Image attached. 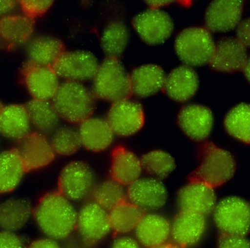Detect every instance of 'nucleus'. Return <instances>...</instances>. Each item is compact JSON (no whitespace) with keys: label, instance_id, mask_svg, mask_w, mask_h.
<instances>
[{"label":"nucleus","instance_id":"4468645a","mask_svg":"<svg viewBox=\"0 0 250 248\" xmlns=\"http://www.w3.org/2000/svg\"><path fill=\"white\" fill-rule=\"evenodd\" d=\"M248 59L246 47L236 38L226 37L215 44L209 64L215 71L234 73L244 70Z\"/></svg>","mask_w":250,"mask_h":248},{"label":"nucleus","instance_id":"1a4fd4ad","mask_svg":"<svg viewBox=\"0 0 250 248\" xmlns=\"http://www.w3.org/2000/svg\"><path fill=\"white\" fill-rule=\"evenodd\" d=\"M76 229L85 245L95 246L111 231L108 211L94 201L84 204L78 212Z\"/></svg>","mask_w":250,"mask_h":248},{"label":"nucleus","instance_id":"4c0bfd02","mask_svg":"<svg viewBox=\"0 0 250 248\" xmlns=\"http://www.w3.org/2000/svg\"><path fill=\"white\" fill-rule=\"evenodd\" d=\"M217 248H250V242L244 236L222 234Z\"/></svg>","mask_w":250,"mask_h":248},{"label":"nucleus","instance_id":"2eb2a0df","mask_svg":"<svg viewBox=\"0 0 250 248\" xmlns=\"http://www.w3.org/2000/svg\"><path fill=\"white\" fill-rule=\"evenodd\" d=\"M244 1L241 0H216L206 10L205 25L209 32H225L239 25L243 13Z\"/></svg>","mask_w":250,"mask_h":248},{"label":"nucleus","instance_id":"c9c22d12","mask_svg":"<svg viewBox=\"0 0 250 248\" xmlns=\"http://www.w3.org/2000/svg\"><path fill=\"white\" fill-rule=\"evenodd\" d=\"M50 142L55 154L63 156L76 153L82 146L79 132L67 126L53 132Z\"/></svg>","mask_w":250,"mask_h":248},{"label":"nucleus","instance_id":"f704fd0d","mask_svg":"<svg viewBox=\"0 0 250 248\" xmlns=\"http://www.w3.org/2000/svg\"><path fill=\"white\" fill-rule=\"evenodd\" d=\"M92 196L94 202L108 211L126 200V193L123 185L113 179L95 186Z\"/></svg>","mask_w":250,"mask_h":248},{"label":"nucleus","instance_id":"4be33fe9","mask_svg":"<svg viewBox=\"0 0 250 248\" xmlns=\"http://www.w3.org/2000/svg\"><path fill=\"white\" fill-rule=\"evenodd\" d=\"M135 237L146 248L167 243L171 234V223L160 215L145 213L135 229Z\"/></svg>","mask_w":250,"mask_h":248},{"label":"nucleus","instance_id":"473e14b6","mask_svg":"<svg viewBox=\"0 0 250 248\" xmlns=\"http://www.w3.org/2000/svg\"><path fill=\"white\" fill-rule=\"evenodd\" d=\"M224 126L233 137L250 144V104H239L229 111L225 117Z\"/></svg>","mask_w":250,"mask_h":248},{"label":"nucleus","instance_id":"7c9ffc66","mask_svg":"<svg viewBox=\"0 0 250 248\" xmlns=\"http://www.w3.org/2000/svg\"><path fill=\"white\" fill-rule=\"evenodd\" d=\"M145 211L129 201L125 200L108 211L111 230L117 234L135 231Z\"/></svg>","mask_w":250,"mask_h":248},{"label":"nucleus","instance_id":"a18cd8bd","mask_svg":"<svg viewBox=\"0 0 250 248\" xmlns=\"http://www.w3.org/2000/svg\"><path fill=\"white\" fill-rule=\"evenodd\" d=\"M147 248H182L180 246H178L176 243H163V244L159 245V246H154V247Z\"/></svg>","mask_w":250,"mask_h":248},{"label":"nucleus","instance_id":"412c9836","mask_svg":"<svg viewBox=\"0 0 250 248\" xmlns=\"http://www.w3.org/2000/svg\"><path fill=\"white\" fill-rule=\"evenodd\" d=\"M33 211L32 202L26 198L13 196L0 202V231L16 233L29 223Z\"/></svg>","mask_w":250,"mask_h":248},{"label":"nucleus","instance_id":"5701e85b","mask_svg":"<svg viewBox=\"0 0 250 248\" xmlns=\"http://www.w3.org/2000/svg\"><path fill=\"white\" fill-rule=\"evenodd\" d=\"M166 75L160 66L145 64L132 70L129 75L132 95L146 98L163 89Z\"/></svg>","mask_w":250,"mask_h":248},{"label":"nucleus","instance_id":"c03bdc74","mask_svg":"<svg viewBox=\"0 0 250 248\" xmlns=\"http://www.w3.org/2000/svg\"><path fill=\"white\" fill-rule=\"evenodd\" d=\"M147 4L151 7V9H159V7L162 6L166 5L171 2L170 1H147Z\"/></svg>","mask_w":250,"mask_h":248},{"label":"nucleus","instance_id":"de8ad7c7","mask_svg":"<svg viewBox=\"0 0 250 248\" xmlns=\"http://www.w3.org/2000/svg\"><path fill=\"white\" fill-rule=\"evenodd\" d=\"M3 108L2 104H1V102H0V111H1V108Z\"/></svg>","mask_w":250,"mask_h":248},{"label":"nucleus","instance_id":"bb28decb","mask_svg":"<svg viewBox=\"0 0 250 248\" xmlns=\"http://www.w3.org/2000/svg\"><path fill=\"white\" fill-rule=\"evenodd\" d=\"M141 160L133 153L119 145L114 148L111 158V175L123 186H129L141 177Z\"/></svg>","mask_w":250,"mask_h":248},{"label":"nucleus","instance_id":"cd10ccee","mask_svg":"<svg viewBox=\"0 0 250 248\" xmlns=\"http://www.w3.org/2000/svg\"><path fill=\"white\" fill-rule=\"evenodd\" d=\"M26 172L16 148L0 151V194L18 189Z\"/></svg>","mask_w":250,"mask_h":248},{"label":"nucleus","instance_id":"6ab92c4d","mask_svg":"<svg viewBox=\"0 0 250 248\" xmlns=\"http://www.w3.org/2000/svg\"><path fill=\"white\" fill-rule=\"evenodd\" d=\"M207 228L204 215L188 211H180L171 224L173 242L182 248L192 247L202 238Z\"/></svg>","mask_w":250,"mask_h":248},{"label":"nucleus","instance_id":"f03ea898","mask_svg":"<svg viewBox=\"0 0 250 248\" xmlns=\"http://www.w3.org/2000/svg\"><path fill=\"white\" fill-rule=\"evenodd\" d=\"M51 102L60 118L71 124H82L95 111V96L82 83L66 80L60 83Z\"/></svg>","mask_w":250,"mask_h":248},{"label":"nucleus","instance_id":"f3484780","mask_svg":"<svg viewBox=\"0 0 250 248\" xmlns=\"http://www.w3.org/2000/svg\"><path fill=\"white\" fill-rule=\"evenodd\" d=\"M126 198L144 211L156 210L166 205V186L156 178H139L128 186Z\"/></svg>","mask_w":250,"mask_h":248},{"label":"nucleus","instance_id":"49530a36","mask_svg":"<svg viewBox=\"0 0 250 248\" xmlns=\"http://www.w3.org/2000/svg\"><path fill=\"white\" fill-rule=\"evenodd\" d=\"M244 72H245L247 79L250 83V57L248 58L246 65H245V69H244Z\"/></svg>","mask_w":250,"mask_h":248},{"label":"nucleus","instance_id":"58836bf2","mask_svg":"<svg viewBox=\"0 0 250 248\" xmlns=\"http://www.w3.org/2000/svg\"><path fill=\"white\" fill-rule=\"evenodd\" d=\"M0 248H26V246L17 233L0 231Z\"/></svg>","mask_w":250,"mask_h":248},{"label":"nucleus","instance_id":"a878e982","mask_svg":"<svg viewBox=\"0 0 250 248\" xmlns=\"http://www.w3.org/2000/svg\"><path fill=\"white\" fill-rule=\"evenodd\" d=\"M29 61L41 66L52 67L57 58L64 52L62 42L50 35H37L26 42Z\"/></svg>","mask_w":250,"mask_h":248},{"label":"nucleus","instance_id":"e433bc0d","mask_svg":"<svg viewBox=\"0 0 250 248\" xmlns=\"http://www.w3.org/2000/svg\"><path fill=\"white\" fill-rule=\"evenodd\" d=\"M23 14L33 19L49 10L54 1L51 0H23L19 1Z\"/></svg>","mask_w":250,"mask_h":248},{"label":"nucleus","instance_id":"c756f323","mask_svg":"<svg viewBox=\"0 0 250 248\" xmlns=\"http://www.w3.org/2000/svg\"><path fill=\"white\" fill-rule=\"evenodd\" d=\"M33 19L24 14H10L0 19V38L12 45L27 42L33 32Z\"/></svg>","mask_w":250,"mask_h":248},{"label":"nucleus","instance_id":"aec40b11","mask_svg":"<svg viewBox=\"0 0 250 248\" xmlns=\"http://www.w3.org/2000/svg\"><path fill=\"white\" fill-rule=\"evenodd\" d=\"M199 86L195 70L188 65L179 66L166 76L163 91L170 99L185 102L193 97Z\"/></svg>","mask_w":250,"mask_h":248},{"label":"nucleus","instance_id":"72a5a7b5","mask_svg":"<svg viewBox=\"0 0 250 248\" xmlns=\"http://www.w3.org/2000/svg\"><path fill=\"white\" fill-rule=\"evenodd\" d=\"M140 160L143 170L157 178H166L176 168L174 158L160 150L150 151L142 155Z\"/></svg>","mask_w":250,"mask_h":248},{"label":"nucleus","instance_id":"9b49d317","mask_svg":"<svg viewBox=\"0 0 250 248\" xmlns=\"http://www.w3.org/2000/svg\"><path fill=\"white\" fill-rule=\"evenodd\" d=\"M26 172L49 165L55 158L50 139L45 135L31 132L16 142L15 147Z\"/></svg>","mask_w":250,"mask_h":248},{"label":"nucleus","instance_id":"79ce46f5","mask_svg":"<svg viewBox=\"0 0 250 248\" xmlns=\"http://www.w3.org/2000/svg\"><path fill=\"white\" fill-rule=\"evenodd\" d=\"M111 248H141V246L135 239L123 236L116 239Z\"/></svg>","mask_w":250,"mask_h":248},{"label":"nucleus","instance_id":"f8f14e48","mask_svg":"<svg viewBox=\"0 0 250 248\" xmlns=\"http://www.w3.org/2000/svg\"><path fill=\"white\" fill-rule=\"evenodd\" d=\"M107 121L115 134L129 136L139 132L145 122L144 110L139 102L126 99L113 102Z\"/></svg>","mask_w":250,"mask_h":248},{"label":"nucleus","instance_id":"39448f33","mask_svg":"<svg viewBox=\"0 0 250 248\" xmlns=\"http://www.w3.org/2000/svg\"><path fill=\"white\" fill-rule=\"evenodd\" d=\"M174 47L179 58L190 67L209 64L215 43L207 28L191 26L179 32Z\"/></svg>","mask_w":250,"mask_h":248},{"label":"nucleus","instance_id":"37998d69","mask_svg":"<svg viewBox=\"0 0 250 248\" xmlns=\"http://www.w3.org/2000/svg\"><path fill=\"white\" fill-rule=\"evenodd\" d=\"M18 5L17 1L0 0V17L9 16Z\"/></svg>","mask_w":250,"mask_h":248},{"label":"nucleus","instance_id":"393cba45","mask_svg":"<svg viewBox=\"0 0 250 248\" xmlns=\"http://www.w3.org/2000/svg\"><path fill=\"white\" fill-rule=\"evenodd\" d=\"M82 145L88 151L101 152L112 144L114 133L107 120L90 118L80 124L79 129Z\"/></svg>","mask_w":250,"mask_h":248},{"label":"nucleus","instance_id":"0eeeda50","mask_svg":"<svg viewBox=\"0 0 250 248\" xmlns=\"http://www.w3.org/2000/svg\"><path fill=\"white\" fill-rule=\"evenodd\" d=\"M58 187L59 191L69 200H83L92 195L95 189L93 171L83 161H72L60 172Z\"/></svg>","mask_w":250,"mask_h":248},{"label":"nucleus","instance_id":"f257e3e1","mask_svg":"<svg viewBox=\"0 0 250 248\" xmlns=\"http://www.w3.org/2000/svg\"><path fill=\"white\" fill-rule=\"evenodd\" d=\"M78 212L71 201L60 191H51L40 198L34 207L33 218L39 229L55 240L68 238L76 230Z\"/></svg>","mask_w":250,"mask_h":248},{"label":"nucleus","instance_id":"a19ab883","mask_svg":"<svg viewBox=\"0 0 250 248\" xmlns=\"http://www.w3.org/2000/svg\"><path fill=\"white\" fill-rule=\"evenodd\" d=\"M26 248H62L57 240L49 237L38 238L31 242Z\"/></svg>","mask_w":250,"mask_h":248},{"label":"nucleus","instance_id":"b1692460","mask_svg":"<svg viewBox=\"0 0 250 248\" xmlns=\"http://www.w3.org/2000/svg\"><path fill=\"white\" fill-rule=\"evenodd\" d=\"M32 126L25 105L11 104L0 111V136L18 141L30 133Z\"/></svg>","mask_w":250,"mask_h":248},{"label":"nucleus","instance_id":"ea45409f","mask_svg":"<svg viewBox=\"0 0 250 248\" xmlns=\"http://www.w3.org/2000/svg\"><path fill=\"white\" fill-rule=\"evenodd\" d=\"M236 39L245 47L250 48V18L240 21L237 26Z\"/></svg>","mask_w":250,"mask_h":248},{"label":"nucleus","instance_id":"ddd939ff","mask_svg":"<svg viewBox=\"0 0 250 248\" xmlns=\"http://www.w3.org/2000/svg\"><path fill=\"white\" fill-rule=\"evenodd\" d=\"M25 86L34 99L50 101L60 87L59 77L51 67L28 61L23 68Z\"/></svg>","mask_w":250,"mask_h":248},{"label":"nucleus","instance_id":"20e7f679","mask_svg":"<svg viewBox=\"0 0 250 248\" xmlns=\"http://www.w3.org/2000/svg\"><path fill=\"white\" fill-rule=\"evenodd\" d=\"M93 79V94L99 99L115 102L132 95L129 76L119 58L106 57Z\"/></svg>","mask_w":250,"mask_h":248},{"label":"nucleus","instance_id":"09e8293b","mask_svg":"<svg viewBox=\"0 0 250 248\" xmlns=\"http://www.w3.org/2000/svg\"><path fill=\"white\" fill-rule=\"evenodd\" d=\"M0 146H1V138H0Z\"/></svg>","mask_w":250,"mask_h":248},{"label":"nucleus","instance_id":"c85d7f7f","mask_svg":"<svg viewBox=\"0 0 250 248\" xmlns=\"http://www.w3.org/2000/svg\"><path fill=\"white\" fill-rule=\"evenodd\" d=\"M25 106L35 132L47 136L58 129L60 117L52 102L32 99L26 102Z\"/></svg>","mask_w":250,"mask_h":248},{"label":"nucleus","instance_id":"a211bd4d","mask_svg":"<svg viewBox=\"0 0 250 248\" xmlns=\"http://www.w3.org/2000/svg\"><path fill=\"white\" fill-rule=\"evenodd\" d=\"M177 202L181 211L208 215L216 206L214 189L201 182L189 181L178 192Z\"/></svg>","mask_w":250,"mask_h":248},{"label":"nucleus","instance_id":"7ed1b4c3","mask_svg":"<svg viewBox=\"0 0 250 248\" xmlns=\"http://www.w3.org/2000/svg\"><path fill=\"white\" fill-rule=\"evenodd\" d=\"M201 164L189 176V181L201 182L213 189L229 182L234 175L236 164L233 155L211 142L201 147Z\"/></svg>","mask_w":250,"mask_h":248},{"label":"nucleus","instance_id":"2f4dec72","mask_svg":"<svg viewBox=\"0 0 250 248\" xmlns=\"http://www.w3.org/2000/svg\"><path fill=\"white\" fill-rule=\"evenodd\" d=\"M127 26L120 20L108 23L103 31L101 46L107 57L119 58L123 55L129 42Z\"/></svg>","mask_w":250,"mask_h":248},{"label":"nucleus","instance_id":"423d86ee","mask_svg":"<svg viewBox=\"0 0 250 248\" xmlns=\"http://www.w3.org/2000/svg\"><path fill=\"white\" fill-rule=\"evenodd\" d=\"M214 219L222 234L245 237L250 231V205L241 198H226L214 208Z\"/></svg>","mask_w":250,"mask_h":248},{"label":"nucleus","instance_id":"9d476101","mask_svg":"<svg viewBox=\"0 0 250 248\" xmlns=\"http://www.w3.org/2000/svg\"><path fill=\"white\" fill-rule=\"evenodd\" d=\"M135 32L150 45L166 42L173 34L174 25L170 16L160 9H148L135 16L132 20Z\"/></svg>","mask_w":250,"mask_h":248},{"label":"nucleus","instance_id":"6e6552de","mask_svg":"<svg viewBox=\"0 0 250 248\" xmlns=\"http://www.w3.org/2000/svg\"><path fill=\"white\" fill-rule=\"evenodd\" d=\"M100 64L95 55L86 51H64L52 65L59 77L67 81H86L95 77Z\"/></svg>","mask_w":250,"mask_h":248},{"label":"nucleus","instance_id":"dca6fc26","mask_svg":"<svg viewBox=\"0 0 250 248\" xmlns=\"http://www.w3.org/2000/svg\"><path fill=\"white\" fill-rule=\"evenodd\" d=\"M177 124L189 139L195 142H202L211 134L214 117L209 108L192 104L185 105L180 110Z\"/></svg>","mask_w":250,"mask_h":248}]
</instances>
